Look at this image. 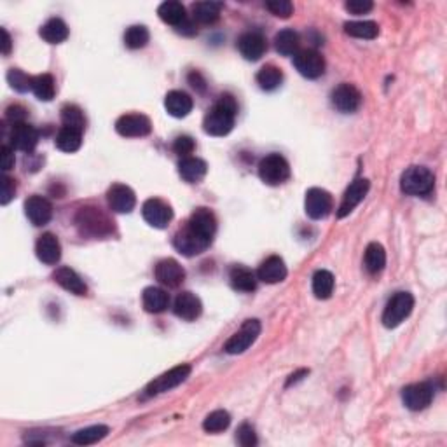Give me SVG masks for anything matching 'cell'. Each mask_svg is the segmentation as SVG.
Returning <instances> with one entry per match:
<instances>
[{
    "label": "cell",
    "mask_w": 447,
    "mask_h": 447,
    "mask_svg": "<svg viewBox=\"0 0 447 447\" xmlns=\"http://www.w3.org/2000/svg\"><path fill=\"white\" fill-rule=\"evenodd\" d=\"M238 103L231 95H222L218 102L206 112L203 128L211 137H226L231 133L236 121Z\"/></svg>",
    "instance_id": "1"
},
{
    "label": "cell",
    "mask_w": 447,
    "mask_h": 447,
    "mask_svg": "<svg viewBox=\"0 0 447 447\" xmlns=\"http://www.w3.org/2000/svg\"><path fill=\"white\" fill-rule=\"evenodd\" d=\"M75 226L82 236L105 238L114 233V222L96 206H84L75 215Z\"/></svg>",
    "instance_id": "2"
},
{
    "label": "cell",
    "mask_w": 447,
    "mask_h": 447,
    "mask_svg": "<svg viewBox=\"0 0 447 447\" xmlns=\"http://www.w3.org/2000/svg\"><path fill=\"white\" fill-rule=\"evenodd\" d=\"M435 185V176L425 166H411L402 173L400 189L409 196H425L430 194Z\"/></svg>",
    "instance_id": "3"
},
{
    "label": "cell",
    "mask_w": 447,
    "mask_h": 447,
    "mask_svg": "<svg viewBox=\"0 0 447 447\" xmlns=\"http://www.w3.org/2000/svg\"><path fill=\"white\" fill-rule=\"evenodd\" d=\"M414 297L409 292H398L388 301L383 311V325L386 328H395L412 313Z\"/></svg>",
    "instance_id": "4"
},
{
    "label": "cell",
    "mask_w": 447,
    "mask_h": 447,
    "mask_svg": "<svg viewBox=\"0 0 447 447\" xmlns=\"http://www.w3.org/2000/svg\"><path fill=\"white\" fill-rule=\"evenodd\" d=\"M259 176L268 185H282L290 176V165L282 154H269L259 162Z\"/></svg>",
    "instance_id": "5"
},
{
    "label": "cell",
    "mask_w": 447,
    "mask_h": 447,
    "mask_svg": "<svg viewBox=\"0 0 447 447\" xmlns=\"http://www.w3.org/2000/svg\"><path fill=\"white\" fill-rule=\"evenodd\" d=\"M210 245L211 240L201 236L199 233H196V231L189 226L180 229L179 233L173 236V247H175L180 254L185 255V257H194V255L203 254Z\"/></svg>",
    "instance_id": "6"
},
{
    "label": "cell",
    "mask_w": 447,
    "mask_h": 447,
    "mask_svg": "<svg viewBox=\"0 0 447 447\" xmlns=\"http://www.w3.org/2000/svg\"><path fill=\"white\" fill-rule=\"evenodd\" d=\"M189 374H190V365H187V363L173 367V369H169L168 372L156 377V379L145 388V395H147V397H156V395L166 393V391L173 390V388H176L179 384H182L183 381L189 377Z\"/></svg>",
    "instance_id": "7"
},
{
    "label": "cell",
    "mask_w": 447,
    "mask_h": 447,
    "mask_svg": "<svg viewBox=\"0 0 447 447\" xmlns=\"http://www.w3.org/2000/svg\"><path fill=\"white\" fill-rule=\"evenodd\" d=\"M259 334H261V324H259V320H247L241 325V328L236 334L231 335V339L226 342L224 349L229 355H240V353L247 351L257 341Z\"/></svg>",
    "instance_id": "8"
},
{
    "label": "cell",
    "mask_w": 447,
    "mask_h": 447,
    "mask_svg": "<svg viewBox=\"0 0 447 447\" xmlns=\"http://www.w3.org/2000/svg\"><path fill=\"white\" fill-rule=\"evenodd\" d=\"M142 215H144L145 222L149 226L156 227V229H165L173 218V210L168 203L158 197H151L142 206Z\"/></svg>",
    "instance_id": "9"
},
{
    "label": "cell",
    "mask_w": 447,
    "mask_h": 447,
    "mask_svg": "<svg viewBox=\"0 0 447 447\" xmlns=\"http://www.w3.org/2000/svg\"><path fill=\"white\" fill-rule=\"evenodd\" d=\"M304 210H306L308 217L313 220H321L327 217L332 211V196L325 189L320 187H313L306 192V199H304Z\"/></svg>",
    "instance_id": "10"
},
{
    "label": "cell",
    "mask_w": 447,
    "mask_h": 447,
    "mask_svg": "<svg viewBox=\"0 0 447 447\" xmlns=\"http://www.w3.org/2000/svg\"><path fill=\"white\" fill-rule=\"evenodd\" d=\"M297 72L306 79H318L325 74V60L318 51L304 50L294 56Z\"/></svg>",
    "instance_id": "11"
},
{
    "label": "cell",
    "mask_w": 447,
    "mask_h": 447,
    "mask_svg": "<svg viewBox=\"0 0 447 447\" xmlns=\"http://www.w3.org/2000/svg\"><path fill=\"white\" fill-rule=\"evenodd\" d=\"M116 131L121 137H147L152 131V123L144 114H126L116 121Z\"/></svg>",
    "instance_id": "12"
},
{
    "label": "cell",
    "mask_w": 447,
    "mask_h": 447,
    "mask_svg": "<svg viewBox=\"0 0 447 447\" xmlns=\"http://www.w3.org/2000/svg\"><path fill=\"white\" fill-rule=\"evenodd\" d=\"M331 102L339 112L342 114H353L360 109L362 105V93L355 88L353 84H339L338 88L332 91Z\"/></svg>",
    "instance_id": "13"
},
{
    "label": "cell",
    "mask_w": 447,
    "mask_h": 447,
    "mask_svg": "<svg viewBox=\"0 0 447 447\" xmlns=\"http://www.w3.org/2000/svg\"><path fill=\"white\" fill-rule=\"evenodd\" d=\"M402 400L411 411H423L433 400V386L430 383L409 384L402 390Z\"/></svg>",
    "instance_id": "14"
},
{
    "label": "cell",
    "mask_w": 447,
    "mask_h": 447,
    "mask_svg": "<svg viewBox=\"0 0 447 447\" xmlns=\"http://www.w3.org/2000/svg\"><path fill=\"white\" fill-rule=\"evenodd\" d=\"M369 187H370L369 180L356 179L355 182H353L351 185L346 189L344 196H342V201H341V204H339V210H338V217L339 218L348 217V215L351 213V211L355 210L360 203H362L363 197L367 196V192H369Z\"/></svg>",
    "instance_id": "15"
},
{
    "label": "cell",
    "mask_w": 447,
    "mask_h": 447,
    "mask_svg": "<svg viewBox=\"0 0 447 447\" xmlns=\"http://www.w3.org/2000/svg\"><path fill=\"white\" fill-rule=\"evenodd\" d=\"M156 280L168 289H176L185 280V269L175 259H162L156 266Z\"/></svg>",
    "instance_id": "16"
},
{
    "label": "cell",
    "mask_w": 447,
    "mask_h": 447,
    "mask_svg": "<svg viewBox=\"0 0 447 447\" xmlns=\"http://www.w3.org/2000/svg\"><path fill=\"white\" fill-rule=\"evenodd\" d=\"M107 201H109L110 210L116 213H130L137 204V196H135L133 189L124 183H114L107 192Z\"/></svg>",
    "instance_id": "17"
},
{
    "label": "cell",
    "mask_w": 447,
    "mask_h": 447,
    "mask_svg": "<svg viewBox=\"0 0 447 447\" xmlns=\"http://www.w3.org/2000/svg\"><path fill=\"white\" fill-rule=\"evenodd\" d=\"M11 147L22 152H32L39 144V133L29 123L13 124L11 135H9Z\"/></svg>",
    "instance_id": "18"
},
{
    "label": "cell",
    "mask_w": 447,
    "mask_h": 447,
    "mask_svg": "<svg viewBox=\"0 0 447 447\" xmlns=\"http://www.w3.org/2000/svg\"><path fill=\"white\" fill-rule=\"evenodd\" d=\"M238 50H240L241 56L248 61L261 60L262 54L268 50L266 39L257 32H247L238 39Z\"/></svg>",
    "instance_id": "19"
},
{
    "label": "cell",
    "mask_w": 447,
    "mask_h": 447,
    "mask_svg": "<svg viewBox=\"0 0 447 447\" xmlns=\"http://www.w3.org/2000/svg\"><path fill=\"white\" fill-rule=\"evenodd\" d=\"M25 213L33 226H46L53 217V206L43 196H32L25 201Z\"/></svg>",
    "instance_id": "20"
},
{
    "label": "cell",
    "mask_w": 447,
    "mask_h": 447,
    "mask_svg": "<svg viewBox=\"0 0 447 447\" xmlns=\"http://www.w3.org/2000/svg\"><path fill=\"white\" fill-rule=\"evenodd\" d=\"M287 275H289V271H287L285 262L278 255L268 257L257 269V280L268 283V285H275V283L283 282L287 278Z\"/></svg>",
    "instance_id": "21"
},
{
    "label": "cell",
    "mask_w": 447,
    "mask_h": 447,
    "mask_svg": "<svg viewBox=\"0 0 447 447\" xmlns=\"http://www.w3.org/2000/svg\"><path fill=\"white\" fill-rule=\"evenodd\" d=\"M187 226L192 227L196 233H199L201 236L208 238V240H213L215 231H217V218H215L213 211L208 210V208H197V210L192 211L190 215Z\"/></svg>",
    "instance_id": "22"
},
{
    "label": "cell",
    "mask_w": 447,
    "mask_h": 447,
    "mask_svg": "<svg viewBox=\"0 0 447 447\" xmlns=\"http://www.w3.org/2000/svg\"><path fill=\"white\" fill-rule=\"evenodd\" d=\"M173 311L179 318L185 321L196 320L203 311V304H201L199 297L194 296L192 292H182L176 296L175 304H173Z\"/></svg>",
    "instance_id": "23"
},
{
    "label": "cell",
    "mask_w": 447,
    "mask_h": 447,
    "mask_svg": "<svg viewBox=\"0 0 447 447\" xmlns=\"http://www.w3.org/2000/svg\"><path fill=\"white\" fill-rule=\"evenodd\" d=\"M37 257H39L40 262L47 266H54L60 262L61 259V245L58 241V238L54 234L46 233L37 240L36 245Z\"/></svg>",
    "instance_id": "24"
},
{
    "label": "cell",
    "mask_w": 447,
    "mask_h": 447,
    "mask_svg": "<svg viewBox=\"0 0 447 447\" xmlns=\"http://www.w3.org/2000/svg\"><path fill=\"white\" fill-rule=\"evenodd\" d=\"M165 109L169 116L182 119L192 110V98L183 91H169L165 98Z\"/></svg>",
    "instance_id": "25"
},
{
    "label": "cell",
    "mask_w": 447,
    "mask_h": 447,
    "mask_svg": "<svg viewBox=\"0 0 447 447\" xmlns=\"http://www.w3.org/2000/svg\"><path fill=\"white\" fill-rule=\"evenodd\" d=\"M53 278L61 289L68 290V292L75 294V296H86V294H88V287H86V283L82 282V278L74 271V269L70 268L56 269Z\"/></svg>",
    "instance_id": "26"
},
{
    "label": "cell",
    "mask_w": 447,
    "mask_h": 447,
    "mask_svg": "<svg viewBox=\"0 0 447 447\" xmlns=\"http://www.w3.org/2000/svg\"><path fill=\"white\" fill-rule=\"evenodd\" d=\"M208 172V166L203 159L192 158V156H187V158H182V161L179 162V173L185 182L189 183H197L204 179Z\"/></svg>",
    "instance_id": "27"
},
{
    "label": "cell",
    "mask_w": 447,
    "mask_h": 447,
    "mask_svg": "<svg viewBox=\"0 0 447 447\" xmlns=\"http://www.w3.org/2000/svg\"><path fill=\"white\" fill-rule=\"evenodd\" d=\"M231 285L240 292H254L257 289V275L245 266H234L229 271Z\"/></svg>",
    "instance_id": "28"
},
{
    "label": "cell",
    "mask_w": 447,
    "mask_h": 447,
    "mask_svg": "<svg viewBox=\"0 0 447 447\" xmlns=\"http://www.w3.org/2000/svg\"><path fill=\"white\" fill-rule=\"evenodd\" d=\"M39 36L47 44H61L68 39V26L63 20L51 18L50 22H46L40 26Z\"/></svg>",
    "instance_id": "29"
},
{
    "label": "cell",
    "mask_w": 447,
    "mask_h": 447,
    "mask_svg": "<svg viewBox=\"0 0 447 447\" xmlns=\"http://www.w3.org/2000/svg\"><path fill=\"white\" fill-rule=\"evenodd\" d=\"M142 303H144L145 311H149V313H162L168 308L169 297L159 287H147L142 294Z\"/></svg>",
    "instance_id": "30"
},
{
    "label": "cell",
    "mask_w": 447,
    "mask_h": 447,
    "mask_svg": "<svg viewBox=\"0 0 447 447\" xmlns=\"http://www.w3.org/2000/svg\"><path fill=\"white\" fill-rule=\"evenodd\" d=\"M158 15L162 22L168 23V25L172 26H176V29H179V26L187 20L185 8H183L180 2H175V0L162 2L158 9Z\"/></svg>",
    "instance_id": "31"
},
{
    "label": "cell",
    "mask_w": 447,
    "mask_h": 447,
    "mask_svg": "<svg viewBox=\"0 0 447 447\" xmlns=\"http://www.w3.org/2000/svg\"><path fill=\"white\" fill-rule=\"evenodd\" d=\"M299 44H301V37L299 33L294 32V30L285 29L282 32L276 33L275 37V47L280 54L283 56H296L299 53Z\"/></svg>",
    "instance_id": "32"
},
{
    "label": "cell",
    "mask_w": 447,
    "mask_h": 447,
    "mask_svg": "<svg viewBox=\"0 0 447 447\" xmlns=\"http://www.w3.org/2000/svg\"><path fill=\"white\" fill-rule=\"evenodd\" d=\"M220 2H197L192 6V18L201 25H211L220 18Z\"/></svg>",
    "instance_id": "33"
},
{
    "label": "cell",
    "mask_w": 447,
    "mask_h": 447,
    "mask_svg": "<svg viewBox=\"0 0 447 447\" xmlns=\"http://www.w3.org/2000/svg\"><path fill=\"white\" fill-rule=\"evenodd\" d=\"M363 264L370 275H377L386 266V252H384L383 245L370 243L365 250V257H363Z\"/></svg>",
    "instance_id": "34"
},
{
    "label": "cell",
    "mask_w": 447,
    "mask_h": 447,
    "mask_svg": "<svg viewBox=\"0 0 447 447\" xmlns=\"http://www.w3.org/2000/svg\"><path fill=\"white\" fill-rule=\"evenodd\" d=\"M82 145V131L63 126L56 135V147L61 152H75Z\"/></svg>",
    "instance_id": "35"
},
{
    "label": "cell",
    "mask_w": 447,
    "mask_h": 447,
    "mask_svg": "<svg viewBox=\"0 0 447 447\" xmlns=\"http://www.w3.org/2000/svg\"><path fill=\"white\" fill-rule=\"evenodd\" d=\"M107 433H109V426L105 425L88 426V428L75 432L74 437H72V442L77 444V446H91V444H96L102 439H105Z\"/></svg>",
    "instance_id": "36"
},
{
    "label": "cell",
    "mask_w": 447,
    "mask_h": 447,
    "mask_svg": "<svg viewBox=\"0 0 447 447\" xmlns=\"http://www.w3.org/2000/svg\"><path fill=\"white\" fill-rule=\"evenodd\" d=\"M32 91L40 102H51L56 93V84H54V77L51 74H40L33 77Z\"/></svg>",
    "instance_id": "37"
},
{
    "label": "cell",
    "mask_w": 447,
    "mask_h": 447,
    "mask_svg": "<svg viewBox=\"0 0 447 447\" xmlns=\"http://www.w3.org/2000/svg\"><path fill=\"white\" fill-rule=\"evenodd\" d=\"M334 275L331 271L320 269L313 275V294L317 299H328L334 292Z\"/></svg>",
    "instance_id": "38"
},
{
    "label": "cell",
    "mask_w": 447,
    "mask_h": 447,
    "mask_svg": "<svg viewBox=\"0 0 447 447\" xmlns=\"http://www.w3.org/2000/svg\"><path fill=\"white\" fill-rule=\"evenodd\" d=\"M255 79H257V84L264 91H273V89H276L283 82V72L278 67H275V65H266V67H262L259 70Z\"/></svg>",
    "instance_id": "39"
},
{
    "label": "cell",
    "mask_w": 447,
    "mask_h": 447,
    "mask_svg": "<svg viewBox=\"0 0 447 447\" xmlns=\"http://www.w3.org/2000/svg\"><path fill=\"white\" fill-rule=\"evenodd\" d=\"M344 32L356 39H376L379 36V26L374 22H348Z\"/></svg>",
    "instance_id": "40"
},
{
    "label": "cell",
    "mask_w": 447,
    "mask_h": 447,
    "mask_svg": "<svg viewBox=\"0 0 447 447\" xmlns=\"http://www.w3.org/2000/svg\"><path fill=\"white\" fill-rule=\"evenodd\" d=\"M229 425H231L229 412L218 409V411L210 412V414L204 418L203 430L208 433H218V432H224V430L229 428Z\"/></svg>",
    "instance_id": "41"
},
{
    "label": "cell",
    "mask_w": 447,
    "mask_h": 447,
    "mask_svg": "<svg viewBox=\"0 0 447 447\" xmlns=\"http://www.w3.org/2000/svg\"><path fill=\"white\" fill-rule=\"evenodd\" d=\"M149 39H151V33L144 25L130 26L124 33V44L130 50H142V47L147 46Z\"/></svg>",
    "instance_id": "42"
},
{
    "label": "cell",
    "mask_w": 447,
    "mask_h": 447,
    "mask_svg": "<svg viewBox=\"0 0 447 447\" xmlns=\"http://www.w3.org/2000/svg\"><path fill=\"white\" fill-rule=\"evenodd\" d=\"M61 123L67 128H74V130L82 131L86 126L84 112L77 105H65L61 109Z\"/></svg>",
    "instance_id": "43"
},
{
    "label": "cell",
    "mask_w": 447,
    "mask_h": 447,
    "mask_svg": "<svg viewBox=\"0 0 447 447\" xmlns=\"http://www.w3.org/2000/svg\"><path fill=\"white\" fill-rule=\"evenodd\" d=\"M8 82L11 84L13 89L20 93H26L32 89L33 84V77L26 75L23 70H18V68H11L8 72Z\"/></svg>",
    "instance_id": "44"
},
{
    "label": "cell",
    "mask_w": 447,
    "mask_h": 447,
    "mask_svg": "<svg viewBox=\"0 0 447 447\" xmlns=\"http://www.w3.org/2000/svg\"><path fill=\"white\" fill-rule=\"evenodd\" d=\"M266 8L278 18H290L294 15V6L289 0H271L266 2Z\"/></svg>",
    "instance_id": "45"
},
{
    "label": "cell",
    "mask_w": 447,
    "mask_h": 447,
    "mask_svg": "<svg viewBox=\"0 0 447 447\" xmlns=\"http://www.w3.org/2000/svg\"><path fill=\"white\" fill-rule=\"evenodd\" d=\"M238 442L243 447H254L257 446V433H255L254 426L248 425V423H243V425L238 428L236 432Z\"/></svg>",
    "instance_id": "46"
},
{
    "label": "cell",
    "mask_w": 447,
    "mask_h": 447,
    "mask_svg": "<svg viewBox=\"0 0 447 447\" xmlns=\"http://www.w3.org/2000/svg\"><path fill=\"white\" fill-rule=\"evenodd\" d=\"M194 149H196V142L190 137H187V135L176 137V140L173 142V151H175V154L182 156V158H187L189 154H192Z\"/></svg>",
    "instance_id": "47"
},
{
    "label": "cell",
    "mask_w": 447,
    "mask_h": 447,
    "mask_svg": "<svg viewBox=\"0 0 447 447\" xmlns=\"http://www.w3.org/2000/svg\"><path fill=\"white\" fill-rule=\"evenodd\" d=\"M372 8V2H369V0H349V2H346V9L351 15H365Z\"/></svg>",
    "instance_id": "48"
},
{
    "label": "cell",
    "mask_w": 447,
    "mask_h": 447,
    "mask_svg": "<svg viewBox=\"0 0 447 447\" xmlns=\"http://www.w3.org/2000/svg\"><path fill=\"white\" fill-rule=\"evenodd\" d=\"M15 194H16L15 180L9 179V176H2V197H0V203L8 204L9 201L15 197Z\"/></svg>",
    "instance_id": "49"
},
{
    "label": "cell",
    "mask_w": 447,
    "mask_h": 447,
    "mask_svg": "<svg viewBox=\"0 0 447 447\" xmlns=\"http://www.w3.org/2000/svg\"><path fill=\"white\" fill-rule=\"evenodd\" d=\"M0 165H2L4 172H9L15 166V152H13V147H9V145H2L0 147Z\"/></svg>",
    "instance_id": "50"
},
{
    "label": "cell",
    "mask_w": 447,
    "mask_h": 447,
    "mask_svg": "<svg viewBox=\"0 0 447 447\" xmlns=\"http://www.w3.org/2000/svg\"><path fill=\"white\" fill-rule=\"evenodd\" d=\"M6 117H8V119L11 121L13 124L25 123L26 110L23 109V107H20V105H11L8 110H6Z\"/></svg>",
    "instance_id": "51"
},
{
    "label": "cell",
    "mask_w": 447,
    "mask_h": 447,
    "mask_svg": "<svg viewBox=\"0 0 447 447\" xmlns=\"http://www.w3.org/2000/svg\"><path fill=\"white\" fill-rule=\"evenodd\" d=\"M0 33H2V53L9 54V53H11V46H13L11 37H9L8 30H6V29L0 30Z\"/></svg>",
    "instance_id": "52"
},
{
    "label": "cell",
    "mask_w": 447,
    "mask_h": 447,
    "mask_svg": "<svg viewBox=\"0 0 447 447\" xmlns=\"http://www.w3.org/2000/svg\"><path fill=\"white\" fill-rule=\"evenodd\" d=\"M189 82L194 89H201V91L204 89V81L201 79V75L197 74V72H192V74L189 75Z\"/></svg>",
    "instance_id": "53"
},
{
    "label": "cell",
    "mask_w": 447,
    "mask_h": 447,
    "mask_svg": "<svg viewBox=\"0 0 447 447\" xmlns=\"http://www.w3.org/2000/svg\"><path fill=\"white\" fill-rule=\"evenodd\" d=\"M304 376H308V370H306V369H303V370H299V372L292 374V376L289 377V381H287V386H292L294 383H297V381H301Z\"/></svg>",
    "instance_id": "54"
}]
</instances>
